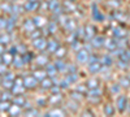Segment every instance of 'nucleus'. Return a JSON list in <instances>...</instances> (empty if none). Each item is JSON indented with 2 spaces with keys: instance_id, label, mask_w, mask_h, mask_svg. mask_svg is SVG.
<instances>
[{
  "instance_id": "32",
  "label": "nucleus",
  "mask_w": 130,
  "mask_h": 117,
  "mask_svg": "<svg viewBox=\"0 0 130 117\" xmlns=\"http://www.w3.org/2000/svg\"><path fill=\"white\" fill-rule=\"evenodd\" d=\"M65 29L69 30L70 33H72V31H75V30H77V24H75V21H73V20L69 18L68 22L65 24Z\"/></svg>"
},
{
  "instance_id": "3",
  "label": "nucleus",
  "mask_w": 130,
  "mask_h": 117,
  "mask_svg": "<svg viewBox=\"0 0 130 117\" xmlns=\"http://www.w3.org/2000/svg\"><path fill=\"white\" fill-rule=\"evenodd\" d=\"M89 57H90V52H89V49L81 48V49L77 51V61H78L79 64H87Z\"/></svg>"
},
{
  "instance_id": "12",
  "label": "nucleus",
  "mask_w": 130,
  "mask_h": 117,
  "mask_svg": "<svg viewBox=\"0 0 130 117\" xmlns=\"http://www.w3.org/2000/svg\"><path fill=\"white\" fill-rule=\"evenodd\" d=\"M13 104L21 105V107H25V108H29L30 107L29 103L26 102V99L22 96V95H16V96L13 98Z\"/></svg>"
},
{
  "instance_id": "16",
  "label": "nucleus",
  "mask_w": 130,
  "mask_h": 117,
  "mask_svg": "<svg viewBox=\"0 0 130 117\" xmlns=\"http://www.w3.org/2000/svg\"><path fill=\"white\" fill-rule=\"evenodd\" d=\"M13 65L17 68V69H20V68H22L24 66V64H25V61H24V57H22V55H20V54H16V56L13 57Z\"/></svg>"
},
{
  "instance_id": "28",
  "label": "nucleus",
  "mask_w": 130,
  "mask_h": 117,
  "mask_svg": "<svg viewBox=\"0 0 130 117\" xmlns=\"http://www.w3.org/2000/svg\"><path fill=\"white\" fill-rule=\"evenodd\" d=\"M12 103L10 100H0V112H8Z\"/></svg>"
},
{
  "instance_id": "5",
  "label": "nucleus",
  "mask_w": 130,
  "mask_h": 117,
  "mask_svg": "<svg viewBox=\"0 0 130 117\" xmlns=\"http://www.w3.org/2000/svg\"><path fill=\"white\" fill-rule=\"evenodd\" d=\"M24 86L25 89H35L37 87V85H38V81L35 79V77L32 76H25L24 78Z\"/></svg>"
},
{
  "instance_id": "46",
  "label": "nucleus",
  "mask_w": 130,
  "mask_h": 117,
  "mask_svg": "<svg viewBox=\"0 0 130 117\" xmlns=\"http://www.w3.org/2000/svg\"><path fill=\"white\" fill-rule=\"evenodd\" d=\"M29 34H30V38H31V39H35V38H39V37H42L40 31H39V30H37V29H35V30H32L31 33H29Z\"/></svg>"
},
{
  "instance_id": "37",
  "label": "nucleus",
  "mask_w": 130,
  "mask_h": 117,
  "mask_svg": "<svg viewBox=\"0 0 130 117\" xmlns=\"http://www.w3.org/2000/svg\"><path fill=\"white\" fill-rule=\"evenodd\" d=\"M10 99H13V92L10 90H5L2 94V100H10Z\"/></svg>"
},
{
  "instance_id": "18",
  "label": "nucleus",
  "mask_w": 130,
  "mask_h": 117,
  "mask_svg": "<svg viewBox=\"0 0 130 117\" xmlns=\"http://www.w3.org/2000/svg\"><path fill=\"white\" fill-rule=\"evenodd\" d=\"M57 29H59V25L56 21H51V22H47V25H46V30L50 34H55L57 31Z\"/></svg>"
},
{
  "instance_id": "27",
  "label": "nucleus",
  "mask_w": 130,
  "mask_h": 117,
  "mask_svg": "<svg viewBox=\"0 0 130 117\" xmlns=\"http://www.w3.org/2000/svg\"><path fill=\"white\" fill-rule=\"evenodd\" d=\"M113 34L117 39L120 38H126V30H124L122 27H115L113 29Z\"/></svg>"
},
{
  "instance_id": "51",
  "label": "nucleus",
  "mask_w": 130,
  "mask_h": 117,
  "mask_svg": "<svg viewBox=\"0 0 130 117\" xmlns=\"http://www.w3.org/2000/svg\"><path fill=\"white\" fill-rule=\"evenodd\" d=\"M4 52H5V46L0 43V55H3Z\"/></svg>"
},
{
  "instance_id": "33",
  "label": "nucleus",
  "mask_w": 130,
  "mask_h": 117,
  "mask_svg": "<svg viewBox=\"0 0 130 117\" xmlns=\"http://www.w3.org/2000/svg\"><path fill=\"white\" fill-rule=\"evenodd\" d=\"M10 40H12V38H10V34H2L0 35V43L2 44H8L10 43Z\"/></svg>"
},
{
  "instance_id": "44",
  "label": "nucleus",
  "mask_w": 130,
  "mask_h": 117,
  "mask_svg": "<svg viewBox=\"0 0 130 117\" xmlns=\"http://www.w3.org/2000/svg\"><path fill=\"white\" fill-rule=\"evenodd\" d=\"M16 49H17V54H20V55H24L25 52L27 51L24 44H17V46H16Z\"/></svg>"
},
{
  "instance_id": "54",
  "label": "nucleus",
  "mask_w": 130,
  "mask_h": 117,
  "mask_svg": "<svg viewBox=\"0 0 130 117\" xmlns=\"http://www.w3.org/2000/svg\"><path fill=\"white\" fill-rule=\"evenodd\" d=\"M129 66H130V60H129Z\"/></svg>"
},
{
  "instance_id": "23",
  "label": "nucleus",
  "mask_w": 130,
  "mask_h": 117,
  "mask_svg": "<svg viewBox=\"0 0 130 117\" xmlns=\"http://www.w3.org/2000/svg\"><path fill=\"white\" fill-rule=\"evenodd\" d=\"M92 17L95 21H103L104 20V16L100 14L99 9H98V5L96 4H92Z\"/></svg>"
},
{
  "instance_id": "52",
  "label": "nucleus",
  "mask_w": 130,
  "mask_h": 117,
  "mask_svg": "<svg viewBox=\"0 0 130 117\" xmlns=\"http://www.w3.org/2000/svg\"><path fill=\"white\" fill-rule=\"evenodd\" d=\"M127 21H129V22H130V16H129V17H127Z\"/></svg>"
},
{
  "instance_id": "43",
  "label": "nucleus",
  "mask_w": 130,
  "mask_h": 117,
  "mask_svg": "<svg viewBox=\"0 0 130 117\" xmlns=\"http://www.w3.org/2000/svg\"><path fill=\"white\" fill-rule=\"evenodd\" d=\"M70 46H72V48H73V49H75V51H78V49H81V48H82V44L79 43V40H78V39L73 40L72 43H70Z\"/></svg>"
},
{
  "instance_id": "38",
  "label": "nucleus",
  "mask_w": 130,
  "mask_h": 117,
  "mask_svg": "<svg viewBox=\"0 0 130 117\" xmlns=\"http://www.w3.org/2000/svg\"><path fill=\"white\" fill-rule=\"evenodd\" d=\"M120 86L121 87H125V89L130 87V78L129 77H122L120 79Z\"/></svg>"
},
{
  "instance_id": "6",
  "label": "nucleus",
  "mask_w": 130,
  "mask_h": 117,
  "mask_svg": "<svg viewBox=\"0 0 130 117\" xmlns=\"http://www.w3.org/2000/svg\"><path fill=\"white\" fill-rule=\"evenodd\" d=\"M116 105H117V109H118V112H125V109L127 108V99H126V96L125 95H120V96L117 98V103H116Z\"/></svg>"
},
{
  "instance_id": "34",
  "label": "nucleus",
  "mask_w": 130,
  "mask_h": 117,
  "mask_svg": "<svg viewBox=\"0 0 130 117\" xmlns=\"http://www.w3.org/2000/svg\"><path fill=\"white\" fill-rule=\"evenodd\" d=\"M113 113H115V107L113 105H111V104L104 105V114L105 116H112Z\"/></svg>"
},
{
  "instance_id": "4",
  "label": "nucleus",
  "mask_w": 130,
  "mask_h": 117,
  "mask_svg": "<svg viewBox=\"0 0 130 117\" xmlns=\"http://www.w3.org/2000/svg\"><path fill=\"white\" fill-rule=\"evenodd\" d=\"M39 5V0H27L24 5V10L25 12H37Z\"/></svg>"
},
{
  "instance_id": "29",
  "label": "nucleus",
  "mask_w": 130,
  "mask_h": 117,
  "mask_svg": "<svg viewBox=\"0 0 130 117\" xmlns=\"http://www.w3.org/2000/svg\"><path fill=\"white\" fill-rule=\"evenodd\" d=\"M77 79H78L77 73H68V74H67V77H65V81H67L69 85L75 83V82H77Z\"/></svg>"
},
{
  "instance_id": "50",
  "label": "nucleus",
  "mask_w": 130,
  "mask_h": 117,
  "mask_svg": "<svg viewBox=\"0 0 130 117\" xmlns=\"http://www.w3.org/2000/svg\"><path fill=\"white\" fill-rule=\"evenodd\" d=\"M38 105H39V107H44V104L47 103V100H42V99H38Z\"/></svg>"
},
{
  "instance_id": "26",
  "label": "nucleus",
  "mask_w": 130,
  "mask_h": 117,
  "mask_svg": "<svg viewBox=\"0 0 130 117\" xmlns=\"http://www.w3.org/2000/svg\"><path fill=\"white\" fill-rule=\"evenodd\" d=\"M2 59H3V62L7 66L13 62V55L10 54V52H4V54L2 55Z\"/></svg>"
},
{
  "instance_id": "17",
  "label": "nucleus",
  "mask_w": 130,
  "mask_h": 117,
  "mask_svg": "<svg viewBox=\"0 0 130 117\" xmlns=\"http://www.w3.org/2000/svg\"><path fill=\"white\" fill-rule=\"evenodd\" d=\"M8 112H9L10 116H20L21 113H22V107H21V105H17V104H13V105H10Z\"/></svg>"
},
{
  "instance_id": "7",
  "label": "nucleus",
  "mask_w": 130,
  "mask_h": 117,
  "mask_svg": "<svg viewBox=\"0 0 130 117\" xmlns=\"http://www.w3.org/2000/svg\"><path fill=\"white\" fill-rule=\"evenodd\" d=\"M104 42H105L104 37H102V35H95V37L91 39L90 46H91L92 48H102V47L104 46Z\"/></svg>"
},
{
  "instance_id": "25",
  "label": "nucleus",
  "mask_w": 130,
  "mask_h": 117,
  "mask_svg": "<svg viewBox=\"0 0 130 117\" xmlns=\"http://www.w3.org/2000/svg\"><path fill=\"white\" fill-rule=\"evenodd\" d=\"M55 65H56L59 73H61V72H65V73H67V66H68V64L65 62L62 59H59V60L55 62Z\"/></svg>"
},
{
  "instance_id": "14",
  "label": "nucleus",
  "mask_w": 130,
  "mask_h": 117,
  "mask_svg": "<svg viewBox=\"0 0 130 117\" xmlns=\"http://www.w3.org/2000/svg\"><path fill=\"white\" fill-rule=\"evenodd\" d=\"M100 62H102V65H104L105 68L112 66V64H113L112 55H103V56L100 57Z\"/></svg>"
},
{
  "instance_id": "9",
  "label": "nucleus",
  "mask_w": 130,
  "mask_h": 117,
  "mask_svg": "<svg viewBox=\"0 0 130 117\" xmlns=\"http://www.w3.org/2000/svg\"><path fill=\"white\" fill-rule=\"evenodd\" d=\"M60 47V43L56 40V39H50L47 40V51L50 52V54H55V51Z\"/></svg>"
},
{
  "instance_id": "13",
  "label": "nucleus",
  "mask_w": 130,
  "mask_h": 117,
  "mask_svg": "<svg viewBox=\"0 0 130 117\" xmlns=\"http://www.w3.org/2000/svg\"><path fill=\"white\" fill-rule=\"evenodd\" d=\"M35 62L38 64L39 66H46L47 64L50 62V61H48V56H47L46 54H40V55H38V56L35 57Z\"/></svg>"
},
{
  "instance_id": "10",
  "label": "nucleus",
  "mask_w": 130,
  "mask_h": 117,
  "mask_svg": "<svg viewBox=\"0 0 130 117\" xmlns=\"http://www.w3.org/2000/svg\"><path fill=\"white\" fill-rule=\"evenodd\" d=\"M95 35H96V29H95L92 25H87V26H85V38H86V39L91 40Z\"/></svg>"
},
{
  "instance_id": "47",
  "label": "nucleus",
  "mask_w": 130,
  "mask_h": 117,
  "mask_svg": "<svg viewBox=\"0 0 130 117\" xmlns=\"http://www.w3.org/2000/svg\"><path fill=\"white\" fill-rule=\"evenodd\" d=\"M0 29H7V18L0 17Z\"/></svg>"
},
{
  "instance_id": "49",
  "label": "nucleus",
  "mask_w": 130,
  "mask_h": 117,
  "mask_svg": "<svg viewBox=\"0 0 130 117\" xmlns=\"http://www.w3.org/2000/svg\"><path fill=\"white\" fill-rule=\"evenodd\" d=\"M68 105V108H70V109H73V111H77V103H75V102H70V103H68L67 104Z\"/></svg>"
},
{
  "instance_id": "55",
  "label": "nucleus",
  "mask_w": 130,
  "mask_h": 117,
  "mask_svg": "<svg viewBox=\"0 0 130 117\" xmlns=\"http://www.w3.org/2000/svg\"><path fill=\"white\" fill-rule=\"evenodd\" d=\"M129 105H130V104H129ZM129 111H130V107H129Z\"/></svg>"
},
{
  "instance_id": "48",
  "label": "nucleus",
  "mask_w": 130,
  "mask_h": 117,
  "mask_svg": "<svg viewBox=\"0 0 130 117\" xmlns=\"http://www.w3.org/2000/svg\"><path fill=\"white\" fill-rule=\"evenodd\" d=\"M8 69H7V65L4 62H0V76H3V74L7 72Z\"/></svg>"
},
{
  "instance_id": "15",
  "label": "nucleus",
  "mask_w": 130,
  "mask_h": 117,
  "mask_svg": "<svg viewBox=\"0 0 130 117\" xmlns=\"http://www.w3.org/2000/svg\"><path fill=\"white\" fill-rule=\"evenodd\" d=\"M32 76L35 77V79H37L38 82H40L42 79H44L46 77H48L47 73H46V69H37V70H34Z\"/></svg>"
},
{
  "instance_id": "42",
  "label": "nucleus",
  "mask_w": 130,
  "mask_h": 117,
  "mask_svg": "<svg viewBox=\"0 0 130 117\" xmlns=\"http://www.w3.org/2000/svg\"><path fill=\"white\" fill-rule=\"evenodd\" d=\"M72 99L79 102V100L83 99V94H81V92H78V91H74V92H72Z\"/></svg>"
},
{
  "instance_id": "21",
  "label": "nucleus",
  "mask_w": 130,
  "mask_h": 117,
  "mask_svg": "<svg viewBox=\"0 0 130 117\" xmlns=\"http://www.w3.org/2000/svg\"><path fill=\"white\" fill-rule=\"evenodd\" d=\"M24 29H25L26 33H31L32 30L37 29V26H35V24H34V21H32V20H26L24 22Z\"/></svg>"
},
{
  "instance_id": "8",
  "label": "nucleus",
  "mask_w": 130,
  "mask_h": 117,
  "mask_svg": "<svg viewBox=\"0 0 130 117\" xmlns=\"http://www.w3.org/2000/svg\"><path fill=\"white\" fill-rule=\"evenodd\" d=\"M46 73H47V76H48V77H51V78H55V77L57 76L59 70H57V68H56L55 64L48 62L47 65H46Z\"/></svg>"
},
{
  "instance_id": "11",
  "label": "nucleus",
  "mask_w": 130,
  "mask_h": 117,
  "mask_svg": "<svg viewBox=\"0 0 130 117\" xmlns=\"http://www.w3.org/2000/svg\"><path fill=\"white\" fill-rule=\"evenodd\" d=\"M104 47L108 49V51H113L115 48H117V38H108L105 39L104 42Z\"/></svg>"
},
{
  "instance_id": "56",
  "label": "nucleus",
  "mask_w": 130,
  "mask_h": 117,
  "mask_svg": "<svg viewBox=\"0 0 130 117\" xmlns=\"http://www.w3.org/2000/svg\"><path fill=\"white\" fill-rule=\"evenodd\" d=\"M12 2H16V0H12Z\"/></svg>"
},
{
  "instance_id": "36",
  "label": "nucleus",
  "mask_w": 130,
  "mask_h": 117,
  "mask_svg": "<svg viewBox=\"0 0 130 117\" xmlns=\"http://www.w3.org/2000/svg\"><path fill=\"white\" fill-rule=\"evenodd\" d=\"M65 54H67V49H65L64 47H61V46L55 51V55H56V57H57V59H62V57L65 56Z\"/></svg>"
},
{
  "instance_id": "22",
  "label": "nucleus",
  "mask_w": 130,
  "mask_h": 117,
  "mask_svg": "<svg viewBox=\"0 0 130 117\" xmlns=\"http://www.w3.org/2000/svg\"><path fill=\"white\" fill-rule=\"evenodd\" d=\"M61 100H62V95H61V92H59V94H52V96L50 98V104H52V105H57L59 103H61Z\"/></svg>"
},
{
  "instance_id": "53",
  "label": "nucleus",
  "mask_w": 130,
  "mask_h": 117,
  "mask_svg": "<svg viewBox=\"0 0 130 117\" xmlns=\"http://www.w3.org/2000/svg\"><path fill=\"white\" fill-rule=\"evenodd\" d=\"M0 100H2V94H0Z\"/></svg>"
},
{
  "instance_id": "45",
  "label": "nucleus",
  "mask_w": 130,
  "mask_h": 117,
  "mask_svg": "<svg viewBox=\"0 0 130 117\" xmlns=\"http://www.w3.org/2000/svg\"><path fill=\"white\" fill-rule=\"evenodd\" d=\"M120 90H121L120 83H115V85H112V86H111V91L113 94H118V92H120Z\"/></svg>"
},
{
  "instance_id": "40",
  "label": "nucleus",
  "mask_w": 130,
  "mask_h": 117,
  "mask_svg": "<svg viewBox=\"0 0 130 117\" xmlns=\"http://www.w3.org/2000/svg\"><path fill=\"white\" fill-rule=\"evenodd\" d=\"M13 85H14V81H5V79H3V85H2V86L5 90H12Z\"/></svg>"
},
{
  "instance_id": "1",
  "label": "nucleus",
  "mask_w": 130,
  "mask_h": 117,
  "mask_svg": "<svg viewBox=\"0 0 130 117\" xmlns=\"http://www.w3.org/2000/svg\"><path fill=\"white\" fill-rule=\"evenodd\" d=\"M100 96H102V90L99 87H96V89H91L87 91V98L90 102L92 103H98L100 100Z\"/></svg>"
},
{
  "instance_id": "57",
  "label": "nucleus",
  "mask_w": 130,
  "mask_h": 117,
  "mask_svg": "<svg viewBox=\"0 0 130 117\" xmlns=\"http://www.w3.org/2000/svg\"><path fill=\"white\" fill-rule=\"evenodd\" d=\"M70 2H74V0H70Z\"/></svg>"
},
{
  "instance_id": "24",
  "label": "nucleus",
  "mask_w": 130,
  "mask_h": 117,
  "mask_svg": "<svg viewBox=\"0 0 130 117\" xmlns=\"http://www.w3.org/2000/svg\"><path fill=\"white\" fill-rule=\"evenodd\" d=\"M113 17H115L116 21H118V22H124V21L127 20V16L125 14V12H121V10H115Z\"/></svg>"
},
{
  "instance_id": "19",
  "label": "nucleus",
  "mask_w": 130,
  "mask_h": 117,
  "mask_svg": "<svg viewBox=\"0 0 130 117\" xmlns=\"http://www.w3.org/2000/svg\"><path fill=\"white\" fill-rule=\"evenodd\" d=\"M32 21H34V24L37 27H46L47 25V20L44 17H42V16H37L32 18Z\"/></svg>"
},
{
  "instance_id": "41",
  "label": "nucleus",
  "mask_w": 130,
  "mask_h": 117,
  "mask_svg": "<svg viewBox=\"0 0 130 117\" xmlns=\"http://www.w3.org/2000/svg\"><path fill=\"white\" fill-rule=\"evenodd\" d=\"M117 65H118V68L125 69V68L129 66V61L125 60V59H122V57H120V60H118V62H117Z\"/></svg>"
},
{
  "instance_id": "20",
  "label": "nucleus",
  "mask_w": 130,
  "mask_h": 117,
  "mask_svg": "<svg viewBox=\"0 0 130 117\" xmlns=\"http://www.w3.org/2000/svg\"><path fill=\"white\" fill-rule=\"evenodd\" d=\"M52 85H53V79L51 77H46L44 79H42L40 81V86L43 90H48L52 87Z\"/></svg>"
},
{
  "instance_id": "30",
  "label": "nucleus",
  "mask_w": 130,
  "mask_h": 117,
  "mask_svg": "<svg viewBox=\"0 0 130 117\" xmlns=\"http://www.w3.org/2000/svg\"><path fill=\"white\" fill-rule=\"evenodd\" d=\"M46 116H65V111H62V108H53L46 113Z\"/></svg>"
},
{
  "instance_id": "2",
  "label": "nucleus",
  "mask_w": 130,
  "mask_h": 117,
  "mask_svg": "<svg viewBox=\"0 0 130 117\" xmlns=\"http://www.w3.org/2000/svg\"><path fill=\"white\" fill-rule=\"evenodd\" d=\"M32 46H34L35 49L38 51H44L47 48V39L46 38H43V37H39V38H35V39H32Z\"/></svg>"
},
{
  "instance_id": "31",
  "label": "nucleus",
  "mask_w": 130,
  "mask_h": 117,
  "mask_svg": "<svg viewBox=\"0 0 130 117\" xmlns=\"http://www.w3.org/2000/svg\"><path fill=\"white\" fill-rule=\"evenodd\" d=\"M86 86H87V90L96 89V87H99V81H98L96 78H91L90 81L86 82Z\"/></svg>"
},
{
  "instance_id": "39",
  "label": "nucleus",
  "mask_w": 130,
  "mask_h": 117,
  "mask_svg": "<svg viewBox=\"0 0 130 117\" xmlns=\"http://www.w3.org/2000/svg\"><path fill=\"white\" fill-rule=\"evenodd\" d=\"M0 8H2L5 13H10V14H12V4H10V3H3L2 5H0Z\"/></svg>"
},
{
  "instance_id": "35",
  "label": "nucleus",
  "mask_w": 130,
  "mask_h": 117,
  "mask_svg": "<svg viewBox=\"0 0 130 117\" xmlns=\"http://www.w3.org/2000/svg\"><path fill=\"white\" fill-rule=\"evenodd\" d=\"M24 114L25 116H39V111L35 109V108L29 107V108H26V111L24 112Z\"/></svg>"
}]
</instances>
